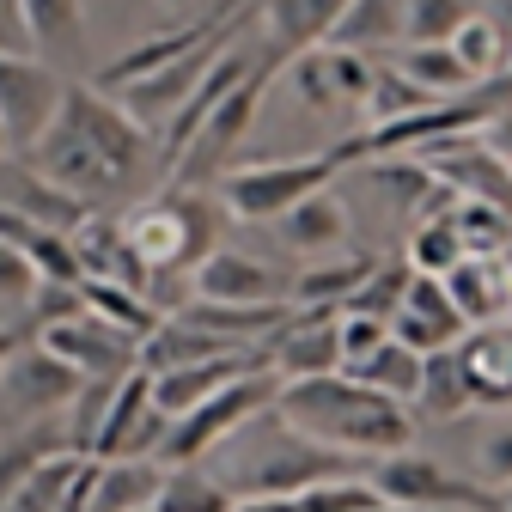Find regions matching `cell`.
<instances>
[{
  "instance_id": "cell-1",
  "label": "cell",
  "mask_w": 512,
  "mask_h": 512,
  "mask_svg": "<svg viewBox=\"0 0 512 512\" xmlns=\"http://www.w3.org/2000/svg\"><path fill=\"white\" fill-rule=\"evenodd\" d=\"M147 159H153V135L104 86H86V80L68 86V104H61L55 128L25 153V165L37 177L68 189L86 208L122 196V189L147 171Z\"/></svg>"
},
{
  "instance_id": "cell-2",
  "label": "cell",
  "mask_w": 512,
  "mask_h": 512,
  "mask_svg": "<svg viewBox=\"0 0 512 512\" xmlns=\"http://www.w3.org/2000/svg\"><path fill=\"white\" fill-rule=\"evenodd\" d=\"M275 415L287 427H299L305 439L354 458V464H378L391 452H409V439H415V409L391 403L384 391H372V384H360V378H342V372L305 378V384H281Z\"/></svg>"
},
{
  "instance_id": "cell-3",
  "label": "cell",
  "mask_w": 512,
  "mask_h": 512,
  "mask_svg": "<svg viewBox=\"0 0 512 512\" xmlns=\"http://www.w3.org/2000/svg\"><path fill=\"white\" fill-rule=\"evenodd\" d=\"M208 470L232 488V500H299L317 482H336V476H360L372 464H354L330 445L305 439L299 427H287L275 409L256 415L250 427H238L220 452L208 458Z\"/></svg>"
},
{
  "instance_id": "cell-4",
  "label": "cell",
  "mask_w": 512,
  "mask_h": 512,
  "mask_svg": "<svg viewBox=\"0 0 512 512\" xmlns=\"http://www.w3.org/2000/svg\"><path fill=\"white\" fill-rule=\"evenodd\" d=\"M226 220H232L226 202L208 196V189H171V196H159V202H141L122 226H128V244H135V256L147 263L153 281H165V275L196 281V269L208 263V256L226 250L220 244Z\"/></svg>"
},
{
  "instance_id": "cell-5",
  "label": "cell",
  "mask_w": 512,
  "mask_h": 512,
  "mask_svg": "<svg viewBox=\"0 0 512 512\" xmlns=\"http://www.w3.org/2000/svg\"><path fill=\"white\" fill-rule=\"evenodd\" d=\"M348 165H366L360 141H342V147H324V153H293V159H250V165H232L220 177V202H226L232 220L275 226L281 214L311 202L317 189H330L336 171H348Z\"/></svg>"
},
{
  "instance_id": "cell-6",
  "label": "cell",
  "mask_w": 512,
  "mask_h": 512,
  "mask_svg": "<svg viewBox=\"0 0 512 512\" xmlns=\"http://www.w3.org/2000/svg\"><path fill=\"white\" fill-rule=\"evenodd\" d=\"M275 403H281V378H275V372H244V378H232L226 391H214L208 403H196L189 415H177V421H171L159 464H165V470L208 464V458L220 452V445H226L238 427H250L256 415H269Z\"/></svg>"
},
{
  "instance_id": "cell-7",
  "label": "cell",
  "mask_w": 512,
  "mask_h": 512,
  "mask_svg": "<svg viewBox=\"0 0 512 512\" xmlns=\"http://www.w3.org/2000/svg\"><path fill=\"white\" fill-rule=\"evenodd\" d=\"M366 476L391 506H409V512H500L506 506L488 482L445 470L427 452H391V458H378Z\"/></svg>"
},
{
  "instance_id": "cell-8",
  "label": "cell",
  "mask_w": 512,
  "mask_h": 512,
  "mask_svg": "<svg viewBox=\"0 0 512 512\" xmlns=\"http://www.w3.org/2000/svg\"><path fill=\"white\" fill-rule=\"evenodd\" d=\"M269 80H275V61H256L250 68V80L196 128V141L183 147V159L171 165V189H208V183H220L232 165H238V141L250 135V122H256V110H263V92H269Z\"/></svg>"
},
{
  "instance_id": "cell-9",
  "label": "cell",
  "mask_w": 512,
  "mask_h": 512,
  "mask_svg": "<svg viewBox=\"0 0 512 512\" xmlns=\"http://www.w3.org/2000/svg\"><path fill=\"white\" fill-rule=\"evenodd\" d=\"M68 86L74 80H61V68H49L43 55H0V122H7V141L19 159L55 128Z\"/></svg>"
},
{
  "instance_id": "cell-10",
  "label": "cell",
  "mask_w": 512,
  "mask_h": 512,
  "mask_svg": "<svg viewBox=\"0 0 512 512\" xmlns=\"http://www.w3.org/2000/svg\"><path fill=\"white\" fill-rule=\"evenodd\" d=\"M165 433H171V415L153 403V372L135 366V372L122 378V391H116L98 439H92V458L98 464H141V458H153L159 464Z\"/></svg>"
},
{
  "instance_id": "cell-11",
  "label": "cell",
  "mask_w": 512,
  "mask_h": 512,
  "mask_svg": "<svg viewBox=\"0 0 512 512\" xmlns=\"http://www.w3.org/2000/svg\"><path fill=\"white\" fill-rule=\"evenodd\" d=\"M80 391H86V378L68 360H55L43 342H19V354L0 366V409L25 427L43 415H68Z\"/></svg>"
},
{
  "instance_id": "cell-12",
  "label": "cell",
  "mask_w": 512,
  "mask_h": 512,
  "mask_svg": "<svg viewBox=\"0 0 512 512\" xmlns=\"http://www.w3.org/2000/svg\"><path fill=\"white\" fill-rule=\"evenodd\" d=\"M31 342H43L55 360H68L86 384L92 378H128V372L141 366V336H128L122 324H110V317H98V311L61 317V324H49Z\"/></svg>"
},
{
  "instance_id": "cell-13",
  "label": "cell",
  "mask_w": 512,
  "mask_h": 512,
  "mask_svg": "<svg viewBox=\"0 0 512 512\" xmlns=\"http://www.w3.org/2000/svg\"><path fill=\"white\" fill-rule=\"evenodd\" d=\"M263 354H269V372L281 384L342 372V311H299L281 336L263 342Z\"/></svg>"
},
{
  "instance_id": "cell-14",
  "label": "cell",
  "mask_w": 512,
  "mask_h": 512,
  "mask_svg": "<svg viewBox=\"0 0 512 512\" xmlns=\"http://www.w3.org/2000/svg\"><path fill=\"white\" fill-rule=\"evenodd\" d=\"M189 299H214V305H293V281L269 263H256L244 250H214L189 281Z\"/></svg>"
},
{
  "instance_id": "cell-15",
  "label": "cell",
  "mask_w": 512,
  "mask_h": 512,
  "mask_svg": "<svg viewBox=\"0 0 512 512\" xmlns=\"http://www.w3.org/2000/svg\"><path fill=\"white\" fill-rule=\"evenodd\" d=\"M0 208L19 214V220H37V226H49V232H68V238L92 220V208H86V202H74L68 189H55L49 177H37L25 159L0 171Z\"/></svg>"
},
{
  "instance_id": "cell-16",
  "label": "cell",
  "mask_w": 512,
  "mask_h": 512,
  "mask_svg": "<svg viewBox=\"0 0 512 512\" xmlns=\"http://www.w3.org/2000/svg\"><path fill=\"white\" fill-rule=\"evenodd\" d=\"M354 0H263V25H269V43L281 61L293 55H311L336 37V25L348 19Z\"/></svg>"
},
{
  "instance_id": "cell-17",
  "label": "cell",
  "mask_w": 512,
  "mask_h": 512,
  "mask_svg": "<svg viewBox=\"0 0 512 512\" xmlns=\"http://www.w3.org/2000/svg\"><path fill=\"white\" fill-rule=\"evenodd\" d=\"M275 232H281V250L305 256V263L348 256V208H342V196H330V189H317L311 202H299L293 214H281Z\"/></svg>"
},
{
  "instance_id": "cell-18",
  "label": "cell",
  "mask_w": 512,
  "mask_h": 512,
  "mask_svg": "<svg viewBox=\"0 0 512 512\" xmlns=\"http://www.w3.org/2000/svg\"><path fill=\"white\" fill-rule=\"evenodd\" d=\"M86 452H74V445H61V452H49L43 464H31L13 494L0 500V512H74L80 500V482H86Z\"/></svg>"
},
{
  "instance_id": "cell-19",
  "label": "cell",
  "mask_w": 512,
  "mask_h": 512,
  "mask_svg": "<svg viewBox=\"0 0 512 512\" xmlns=\"http://www.w3.org/2000/svg\"><path fill=\"white\" fill-rule=\"evenodd\" d=\"M372 256L348 250V256H330V263H311L305 275H293V305L299 311H348V299L372 281Z\"/></svg>"
},
{
  "instance_id": "cell-20",
  "label": "cell",
  "mask_w": 512,
  "mask_h": 512,
  "mask_svg": "<svg viewBox=\"0 0 512 512\" xmlns=\"http://www.w3.org/2000/svg\"><path fill=\"white\" fill-rule=\"evenodd\" d=\"M19 7H25L31 49L49 61V68L86 49V0H19Z\"/></svg>"
},
{
  "instance_id": "cell-21",
  "label": "cell",
  "mask_w": 512,
  "mask_h": 512,
  "mask_svg": "<svg viewBox=\"0 0 512 512\" xmlns=\"http://www.w3.org/2000/svg\"><path fill=\"white\" fill-rule=\"evenodd\" d=\"M403 25H409V0H354L348 19L336 25L330 49H354V55H372V49H403Z\"/></svg>"
},
{
  "instance_id": "cell-22",
  "label": "cell",
  "mask_w": 512,
  "mask_h": 512,
  "mask_svg": "<svg viewBox=\"0 0 512 512\" xmlns=\"http://www.w3.org/2000/svg\"><path fill=\"white\" fill-rule=\"evenodd\" d=\"M506 269H500V256H470V263H458L452 275H445V293H452V305L464 311V324L470 330H482V324H494L500 317V305H506Z\"/></svg>"
},
{
  "instance_id": "cell-23",
  "label": "cell",
  "mask_w": 512,
  "mask_h": 512,
  "mask_svg": "<svg viewBox=\"0 0 512 512\" xmlns=\"http://www.w3.org/2000/svg\"><path fill=\"white\" fill-rule=\"evenodd\" d=\"M415 409H421V415H433V421H458V415L482 409V403H476V378H470L464 348L427 354V384H421V403H415Z\"/></svg>"
},
{
  "instance_id": "cell-24",
  "label": "cell",
  "mask_w": 512,
  "mask_h": 512,
  "mask_svg": "<svg viewBox=\"0 0 512 512\" xmlns=\"http://www.w3.org/2000/svg\"><path fill=\"white\" fill-rule=\"evenodd\" d=\"M348 378V372H342ZM360 384H372V391H384L391 403H403V409H415L421 403V384H427V354H415V348H403L397 336L384 342L360 372H354Z\"/></svg>"
},
{
  "instance_id": "cell-25",
  "label": "cell",
  "mask_w": 512,
  "mask_h": 512,
  "mask_svg": "<svg viewBox=\"0 0 512 512\" xmlns=\"http://www.w3.org/2000/svg\"><path fill=\"white\" fill-rule=\"evenodd\" d=\"M391 68H403L415 86H427L433 98H464V92H476V80L464 74V61H458V49L452 43H421V49H397V55H384Z\"/></svg>"
},
{
  "instance_id": "cell-26",
  "label": "cell",
  "mask_w": 512,
  "mask_h": 512,
  "mask_svg": "<svg viewBox=\"0 0 512 512\" xmlns=\"http://www.w3.org/2000/svg\"><path fill=\"white\" fill-rule=\"evenodd\" d=\"M232 488L208 470V464H183V470H165L159 482V500L153 512H232Z\"/></svg>"
},
{
  "instance_id": "cell-27",
  "label": "cell",
  "mask_w": 512,
  "mask_h": 512,
  "mask_svg": "<svg viewBox=\"0 0 512 512\" xmlns=\"http://www.w3.org/2000/svg\"><path fill=\"white\" fill-rule=\"evenodd\" d=\"M458 263H470V244L458 238V226H452V214H433V220H421L415 226V238H409V269L415 275H433V281H445Z\"/></svg>"
},
{
  "instance_id": "cell-28",
  "label": "cell",
  "mask_w": 512,
  "mask_h": 512,
  "mask_svg": "<svg viewBox=\"0 0 512 512\" xmlns=\"http://www.w3.org/2000/svg\"><path fill=\"white\" fill-rule=\"evenodd\" d=\"M452 49H458V61H464V74L476 80V86H488V80H500V68H506V31L488 19V13H470V25L452 37Z\"/></svg>"
},
{
  "instance_id": "cell-29",
  "label": "cell",
  "mask_w": 512,
  "mask_h": 512,
  "mask_svg": "<svg viewBox=\"0 0 512 512\" xmlns=\"http://www.w3.org/2000/svg\"><path fill=\"white\" fill-rule=\"evenodd\" d=\"M464 25H470V0H409L403 49H421V43H452Z\"/></svg>"
},
{
  "instance_id": "cell-30",
  "label": "cell",
  "mask_w": 512,
  "mask_h": 512,
  "mask_svg": "<svg viewBox=\"0 0 512 512\" xmlns=\"http://www.w3.org/2000/svg\"><path fill=\"white\" fill-rule=\"evenodd\" d=\"M409 281H415V269H409V263H384V269H372V281L348 299V311L378 317V324H391V317L403 311V299H409Z\"/></svg>"
},
{
  "instance_id": "cell-31",
  "label": "cell",
  "mask_w": 512,
  "mask_h": 512,
  "mask_svg": "<svg viewBox=\"0 0 512 512\" xmlns=\"http://www.w3.org/2000/svg\"><path fill=\"white\" fill-rule=\"evenodd\" d=\"M299 506H305V512H378V506H384V494H378V488H372V476L360 470V476H336V482L305 488V494H299Z\"/></svg>"
},
{
  "instance_id": "cell-32",
  "label": "cell",
  "mask_w": 512,
  "mask_h": 512,
  "mask_svg": "<svg viewBox=\"0 0 512 512\" xmlns=\"http://www.w3.org/2000/svg\"><path fill=\"white\" fill-rule=\"evenodd\" d=\"M476 482H488L494 494L512 488V409L494 415L482 427V439H476Z\"/></svg>"
},
{
  "instance_id": "cell-33",
  "label": "cell",
  "mask_w": 512,
  "mask_h": 512,
  "mask_svg": "<svg viewBox=\"0 0 512 512\" xmlns=\"http://www.w3.org/2000/svg\"><path fill=\"white\" fill-rule=\"evenodd\" d=\"M287 74H293V86H299V98H305L311 110H336V104H342V92H336V74H330V49L293 55V61H287Z\"/></svg>"
},
{
  "instance_id": "cell-34",
  "label": "cell",
  "mask_w": 512,
  "mask_h": 512,
  "mask_svg": "<svg viewBox=\"0 0 512 512\" xmlns=\"http://www.w3.org/2000/svg\"><path fill=\"white\" fill-rule=\"evenodd\" d=\"M384 342H391V324H378V317H360V311H342V372L354 378Z\"/></svg>"
},
{
  "instance_id": "cell-35",
  "label": "cell",
  "mask_w": 512,
  "mask_h": 512,
  "mask_svg": "<svg viewBox=\"0 0 512 512\" xmlns=\"http://www.w3.org/2000/svg\"><path fill=\"white\" fill-rule=\"evenodd\" d=\"M37 287H43V281H37V269L25 263V256H19L7 238H0V299L31 305V299H37Z\"/></svg>"
},
{
  "instance_id": "cell-36",
  "label": "cell",
  "mask_w": 512,
  "mask_h": 512,
  "mask_svg": "<svg viewBox=\"0 0 512 512\" xmlns=\"http://www.w3.org/2000/svg\"><path fill=\"white\" fill-rule=\"evenodd\" d=\"M0 55H37L31 31H25V7L19 0H0Z\"/></svg>"
},
{
  "instance_id": "cell-37",
  "label": "cell",
  "mask_w": 512,
  "mask_h": 512,
  "mask_svg": "<svg viewBox=\"0 0 512 512\" xmlns=\"http://www.w3.org/2000/svg\"><path fill=\"white\" fill-rule=\"evenodd\" d=\"M482 141H488V147H494V153L512 165V110H506V116H494V122L482 128Z\"/></svg>"
},
{
  "instance_id": "cell-38",
  "label": "cell",
  "mask_w": 512,
  "mask_h": 512,
  "mask_svg": "<svg viewBox=\"0 0 512 512\" xmlns=\"http://www.w3.org/2000/svg\"><path fill=\"white\" fill-rule=\"evenodd\" d=\"M19 342H31V336H25V324H0V366L19 354Z\"/></svg>"
},
{
  "instance_id": "cell-39",
  "label": "cell",
  "mask_w": 512,
  "mask_h": 512,
  "mask_svg": "<svg viewBox=\"0 0 512 512\" xmlns=\"http://www.w3.org/2000/svg\"><path fill=\"white\" fill-rule=\"evenodd\" d=\"M232 512H305L299 500H238Z\"/></svg>"
},
{
  "instance_id": "cell-40",
  "label": "cell",
  "mask_w": 512,
  "mask_h": 512,
  "mask_svg": "<svg viewBox=\"0 0 512 512\" xmlns=\"http://www.w3.org/2000/svg\"><path fill=\"white\" fill-rule=\"evenodd\" d=\"M494 25H500L506 43H512V0H494Z\"/></svg>"
},
{
  "instance_id": "cell-41",
  "label": "cell",
  "mask_w": 512,
  "mask_h": 512,
  "mask_svg": "<svg viewBox=\"0 0 512 512\" xmlns=\"http://www.w3.org/2000/svg\"><path fill=\"white\" fill-rule=\"evenodd\" d=\"M13 165V141H7V122H0V171Z\"/></svg>"
},
{
  "instance_id": "cell-42",
  "label": "cell",
  "mask_w": 512,
  "mask_h": 512,
  "mask_svg": "<svg viewBox=\"0 0 512 512\" xmlns=\"http://www.w3.org/2000/svg\"><path fill=\"white\" fill-rule=\"evenodd\" d=\"M500 269H506V281H512V250H506V256H500Z\"/></svg>"
},
{
  "instance_id": "cell-43",
  "label": "cell",
  "mask_w": 512,
  "mask_h": 512,
  "mask_svg": "<svg viewBox=\"0 0 512 512\" xmlns=\"http://www.w3.org/2000/svg\"><path fill=\"white\" fill-rule=\"evenodd\" d=\"M378 512H409V506H391V500H384V506H378Z\"/></svg>"
},
{
  "instance_id": "cell-44",
  "label": "cell",
  "mask_w": 512,
  "mask_h": 512,
  "mask_svg": "<svg viewBox=\"0 0 512 512\" xmlns=\"http://www.w3.org/2000/svg\"><path fill=\"white\" fill-rule=\"evenodd\" d=\"M500 500H506V512H512V488H506V494H500Z\"/></svg>"
},
{
  "instance_id": "cell-45",
  "label": "cell",
  "mask_w": 512,
  "mask_h": 512,
  "mask_svg": "<svg viewBox=\"0 0 512 512\" xmlns=\"http://www.w3.org/2000/svg\"><path fill=\"white\" fill-rule=\"evenodd\" d=\"M506 74H512V49H506Z\"/></svg>"
},
{
  "instance_id": "cell-46",
  "label": "cell",
  "mask_w": 512,
  "mask_h": 512,
  "mask_svg": "<svg viewBox=\"0 0 512 512\" xmlns=\"http://www.w3.org/2000/svg\"><path fill=\"white\" fill-rule=\"evenodd\" d=\"M147 512H153V506H147Z\"/></svg>"
},
{
  "instance_id": "cell-47",
  "label": "cell",
  "mask_w": 512,
  "mask_h": 512,
  "mask_svg": "<svg viewBox=\"0 0 512 512\" xmlns=\"http://www.w3.org/2000/svg\"><path fill=\"white\" fill-rule=\"evenodd\" d=\"M500 512H506V506H500Z\"/></svg>"
}]
</instances>
